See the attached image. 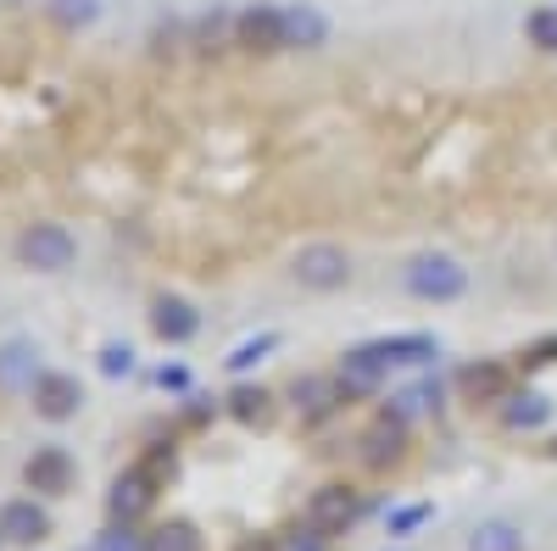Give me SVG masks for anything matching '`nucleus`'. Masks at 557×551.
<instances>
[{
  "label": "nucleus",
  "instance_id": "nucleus-13",
  "mask_svg": "<svg viewBox=\"0 0 557 551\" xmlns=\"http://www.w3.org/2000/svg\"><path fill=\"white\" fill-rule=\"evenodd\" d=\"M374 351H380L391 367H424V362H435V356H441V340H435V335H424V329H412V335H380V340H374Z\"/></svg>",
  "mask_w": 557,
  "mask_h": 551
},
{
  "label": "nucleus",
  "instance_id": "nucleus-17",
  "mask_svg": "<svg viewBox=\"0 0 557 551\" xmlns=\"http://www.w3.org/2000/svg\"><path fill=\"white\" fill-rule=\"evenodd\" d=\"M502 424L507 429H546L552 424V396L541 390H513L502 401Z\"/></svg>",
  "mask_w": 557,
  "mask_h": 551
},
{
  "label": "nucleus",
  "instance_id": "nucleus-28",
  "mask_svg": "<svg viewBox=\"0 0 557 551\" xmlns=\"http://www.w3.org/2000/svg\"><path fill=\"white\" fill-rule=\"evenodd\" d=\"M151 379H157V390H168V396H190V390H196V379H190V367H184V362H162Z\"/></svg>",
  "mask_w": 557,
  "mask_h": 551
},
{
  "label": "nucleus",
  "instance_id": "nucleus-3",
  "mask_svg": "<svg viewBox=\"0 0 557 551\" xmlns=\"http://www.w3.org/2000/svg\"><path fill=\"white\" fill-rule=\"evenodd\" d=\"M17 262L34 267V273H67L78 262V240L62 223H28L17 235Z\"/></svg>",
  "mask_w": 557,
  "mask_h": 551
},
{
  "label": "nucleus",
  "instance_id": "nucleus-4",
  "mask_svg": "<svg viewBox=\"0 0 557 551\" xmlns=\"http://www.w3.org/2000/svg\"><path fill=\"white\" fill-rule=\"evenodd\" d=\"M357 513H362V501H357L351 485H318L301 518H307V529H318V535H341V529L357 524Z\"/></svg>",
  "mask_w": 557,
  "mask_h": 551
},
{
  "label": "nucleus",
  "instance_id": "nucleus-33",
  "mask_svg": "<svg viewBox=\"0 0 557 551\" xmlns=\"http://www.w3.org/2000/svg\"><path fill=\"white\" fill-rule=\"evenodd\" d=\"M0 540H7V535H0Z\"/></svg>",
  "mask_w": 557,
  "mask_h": 551
},
{
  "label": "nucleus",
  "instance_id": "nucleus-14",
  "mask_svg": "<svg viewBox=\"0 0 557 551\" xmlns=\"http://www.w3.org/2000/svg\"><path fill=\"white\" fill-rule=\"evenodd\" d=\"M457 390L469 401H507V396H513V379H507L502 362H469L457 374Z\"/></svg>",
  "mask_w": 557,
  "mask_h": 551
},
{
  "label": "nucleus",
  "instance_id": "nucleus-1",
  "mask_svg": "<svg viewBox=\"0 0 557 551\" xmlns=\"http://www.w3.org/2000/svg\"><path fill=\"white\" fill-rule=\"evenodd\" d=\"M401 290L424 306H451L469 296V267H462L451 251H418L401 267Z\"/></svg>",
  "mask_w": 557,
  "mask_h": 551
},
{
  "label": "nucleus",
  "instance_id": "nucleus-10",
  "mask_svg": "<svg viewBox=\"0 0 557 551\" xmlns=\"http://www.w3.org/2000/svg\"><path fill=\"white\" fill-rule=\"evenodd\" d=\"M385 374H391V362L374 351V340H368V346H351V351L341 356V367H335V379L346 385V396H368V390H380V385H385Z\"/></svg>",
  "mask_w": 557,
  "mask_h": 551
},
{
  "label": "nucleus",
  "instance_id": "nucleus-25",
  "mask_svg": "<svg viewBox=\"0 0 557 551\" xmlns=\"http://www.w3.org/2000/svg\"><path fill=\"white\" fill-rule=\"evenodd\" d=\"M524 34H530V45H535V51L557 57V7H535V12L524 17Z\"/></svg>",
  "mask_w": 557,
  "mask_h": 551
},
{
  "label": "nucleus",
  "instance_id": "nucleus-27",
  "mask_svg": "<svg viewBox=\"0 0 557 551\" xmlns=\"http://www.w3.org/2000/svg\"><path fill=\"white\" fill-rule=\"evenodd\" d=\"M67 28H89V23H96L101 17V0H57V7H51Z\"/></svg>",
  "mask_w": 557,
  "mask_h": 551
},
{
  "label": "nucleus",
  "instance_id": "nucleus-8",
  "mask_svg": "<svg viewBox=\"0 0 557 551\" xmlns=\"http://www.w3.org/2000/svg\"><path fill=\"white\" fill-rule=\"evenodd\" d=\"M73 456L62 451V446H39L28 463H23V479H28V490H39V496H67L73 490Z\"/></svg>",
  "mask_w": 557,
  "mask_h": 551
},
{
  "label": "nucleus",
  "instance_id": "nucleus-23",
  "mask_svg": "<svg viewBox=\"0 0 557 551\" xmlns=\"http://www.w3.org/2000/svg\"><path fill=\"white\" fill-rule=\"evenodd\" d=\"M441 396H446V390H441L435 379H424V385H412V390H401V396H396V406H391V418H401V424H407V418H418V412H430V406H441Z\"/></svg>",
  "mask_w": 557,
  "mask_h": 551
},
{
  "label": "nucleus",
  "instance_id": "nucleus-26",
  "mask_svg": "<svg viewBox=\"0 0 557 551\" xmlns=\"http://www.w3.org/2000/svg\"><path fill=\"white\" fill-rule=\"evenodd\" d=\"M430 518H435L430 501H407V508H396V513L385 518V529H391V535H412V529H424Z\"/></svg>",
  "mask_w": 557,
  "mask_h": 551
},
{
  "label": "nucleus",
  "instance_id": "nucleus-32",
  "mask_svg": "<svg viewBox=\"0 0 557 551\" xmlns=\"http://www.w3.org/2000/svg\"><path fill=\"white\" fill-rule=\"evenodd\" d=\"M385 551H401V546H385Z\"/></svg>",
  "mask_w": 557,
  "mask_h": 551
},
{
  "label": "nucleus",
  "instance_id": "nucleus-7",
  "mask_svg": "<svg viewBox=\"0 0 557 551\" xmlns=\"http://www.w3.org/2000/svg\"><path fill=\"white\" fill-rule=\"evenodd\" d=\"M151 501H157V468H151V463H139V468L117 474V485H112V496H107V508H112L117 524H134L139 513L151 508Z\"/></svg>",
  "mask_w": 557,
  "mask_h": 551
},
{
  "label": "nucleus",
  "instance_id": "nucleus-19",
  "mask_svg": "<svg viewBox=\"0 0 557 551\" xmlns=\"http://www.w3.org/2000/svg\"><path fill=\"white\" fill-rule=\"evenodd\" d=\"M362 446H368V451H362V463H368V468L396 463V456H401V418H391V412H385V424H380V429H368Z\"/></svg>",
  "mask_w": 557,
  "mask_h": 551
},
{
  "label": "nucleus",
  "instance_id": "nucleus-15",
  "mask_svg": "<svg viewBox=\"0 0 557 551\" xmlns=\"http://www.w3.org/2000/svg\"><path fill=\"white\" fill-rule=\"evenodd\" d=\"M290 396H296V412H301V418H323L330 406L346 401V385L330 379V374H301V379L290 385Z\"/></svg>",
  "mask_w": 557,
  "mask_h": 551
},
{
  "label": "nucleus",
  "instance_id": "nucleus-21",
  "mask_svg": "<svg viewBox=\"0 0 557 551\" xmlns=\"http://www.w3.org/2000/svg\"><path fill=\"white\" fill-rule=\"evenodd\" d=\"M228 412H235L240 424H268V412H273V396L262 385H240L235 396H228Z\"/></svg>",
  "mask_w": 557,
  "mask_h": 551
},
{
  "label": "nucleus",
  "instance_id": "nucleus-24",
  "mask_svg": "<svg viewBox=\"0 0 557 551\" xmlns=\"http://www.w3.org/2000/svg\"><path fill=\"white\" fill-rule=\"evenodd\" d=\"M146 551H201V535L190 524H162L146 535Z\"/></svg>",
  "mask_w": 557,
  "mask_h": 551
},
{
  "label": "nucleus",
  "instance_id": "nucleus-16",
  "mask_svg": "<svg viewBox=\"0 0 557 551\" xmlns=\"http://www.w3.org/2000/svg\"><path fill=\"white\" fill-rule=\"evenodd\" d=\"M0 535L17 540V546H34L51 535V518H45V508H34V501H7L0 508Z\"/></svg>",
  "mask_w": 557,
  "mask_h": 551
},
{
  "label": "nucleus",
  "instance_id": "nucleus-12",
  "mask_svg": "<svg viewBox=\"0 0 557 551\" xmlns=\"http://www.w3.org/2000/svg\"><path fill=\"white\" fill-rule=\"evenodd\" d=\"M323 45H330V17L312 0L285 7V51H323Z\"/></svg>",
  "mask_w": 557,
  "mask_h": 551
},
{
  "label": "nucleus",
  "instance_id": "nucleus-11",
  "mask_svg": "<svg viewBox=\"0 0 557 551\" xmlns=\"http://www.w3.org/2000/svg\"><path fill=\"white\" fill-rule=\"evenodd\" d=\"M45 374L34 340H0V390H34Z\"/></svg>",
  "mask_w": 557,
  "mask_h": 551
},
{
  "label": "nucleus",
  "instance_id": "nucleus-20",
  "mask_svg": "<svg viewBox=\"0 0 557 551\" xmlns=\"http://www.w3.org/2000/svg\"><path fill=\"white\" fill-rule=\"evenodd\" d=\"M469 551H524V529L507 524V518H485L469 535Z\"/></svg>",
  "mask_w": 557,
  "mask_h": 551
},
{
  "label": "nucleus",
  "instance_id": "nucleus-30",
  "mask_svg": "<svg viewBox=\"0 0 557 551\" xmlns=\"http://www.w3.org/2000/svg\"><path fill=\"white\" fill-rule=\"evenodd\" d=\"M278 551H323V535L307 529V535H290V540H278Z\"/></svg>",
  "mask_w": 557,
  "mask_h": 551
},
{
  "label": "nucleus",
  "instance_id": "nucleus-22",
  "mask_svg": "<svg viewBox=\"0 0 557 551\" xmlns=\"http://www.w3.org/2000/svg\"><path fill=\"white\" fill-rule=\"evenodd\" d=\"M96 367H101L107 379H134V374H139V356H134L128 340H107V346L96 351Z\"/></svg>",
  "mask_w": 557,
  "mask_h": 551
},
{
  "label": "nucleus",
  "instance_id": "nucleus-2",
  "mask_svg": "<svg viewBox=\"0 0 557 551\" xmlns=\"http://www.w3.org/2000/svg\"><path fill=\"white\" fill-rule=\"evenodd\" d=\"M290 273H296V285H301V290L335 296V290L351 285V256H346V246H335V240H312V246L296 251Z\"/></svg>",
  "mask_w": 557,
  "mask_h": 551
},
{
  "label": "nucleus",
  "instance_id": "nucleus-29",
  "mask_svg": "<svg viewBox=\"0 0 557 551\" xmlns=\"http://www.w3.org/2000/svg\"><path fill=\"white\" fill-rule=\"evenodd\" d=\"M96 551H146V540H134L128 524H123V529H107V535L96 540Z\"/></svg>",
  "mask_w": 557,
  "mask_h": 551
},
{
  "label": "nucleus",
  "instance_id": "nucleus-9",
  "mask_svg": "<svg viewBox=\"0 0 557 551\" xmlns=\"http://www.w3.org/2000/svg\"><path fill=\"white\" fill-rule=\"evenodd\" d=\"M151 329H157L162 346H184V340L201 335V312L184 301V296H157L151 301Z\"/></svg>",
  "mask_w": 557,
  "mask_h": 551
},
{
  "label": "nucleus",
  "instance_id": "nucleus-6",
  "mask_svg": "<svg viewBox=\"0 0 557 551\" xmlns=\"http://www.w3.org/2000/svg\"><path fill=\"white\" fill-rule=\"evenodd\" d=\"M28 396H34V412H39V418H51V424L73 418V412L84 406V385H78L73 374H57V367H45L39 385H34Z\"/></svg>",
  "mask_w": 557,
  "mask_h": 551
},
{
  "label": "nucleus",
  "instance_id": "nucleus-31",
  "mask_svg": "<svg viewBox=\"0 0 557 551\" xmlns=\"http://www.w3.org/2000/svg\"><path fill=\"white\" fill-rule=\"evenodd\" d=\"M530 362H557V335H552V340H541V346L530 351Z\"/></svg>",
  "mask_w": 557,
  "mask_h": 551
},
{
  "label": "nucleus",
  "instance_id": "nucleus-18",
  "mask_svg": "<svg viewBox=\"0 0 557 551\" xmlns=\"http://www.w3.org/2000/svg\"><path fill=\"white\" fill-rule=\"evenodd\" d=\"M278 346H285V335H278V329H262V335H246V340H240L235 351H228V356H223V367H228V374H235V379H240V374H251V367H257V362H268V356H273Z\"/></svg>",
  "mask_w": 557,
  "mask_h": 551
},
{
  "label": "nucleus",
  "instance_id": "nucleus-5",
  "mask_svg": "<svg viewBox=\"0 0 557 551\" xmlns=\"http://www.w3.org/2000/svg\"><path fill=\"white\" fill-rule=\"evenodd\" d=\"M235 45H246V51H285V7H268V0L246 7L235 17Z\"/></svg>",
  "mask_w": 557,
  "mask_h": 551
}]
</instances>
